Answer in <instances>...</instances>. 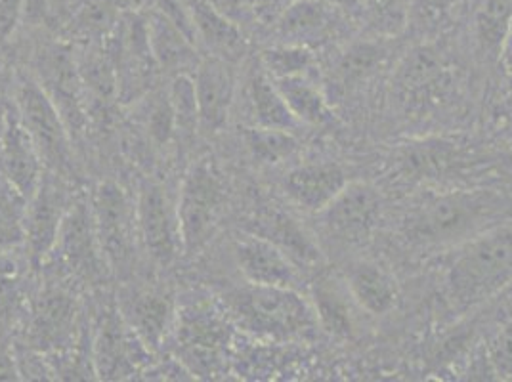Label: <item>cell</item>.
I'll use <instances>...</instances> for the list:
<instances>
[{
    "label": "cell",
    "instance_id": "6da1fadb",
    "mask_svg": "<svg viewBox=\"0 0 512 382\" xmlns=\"http://www.w3.org/2000/svg\"><path fill=\"white\" fill-rule=\"evenodd\" d=\"M507 213V199L493 191L432 193L407 211L404 235L415 245L455 247L501 224Z\"/></svg>",
    "mask_w": 512,
    "mask_h": 382
},
{
    "label": "cell",
    "instance_id": "7a4b0ae2",
    "mask_svg": "<svg viewBox=\"0 0 512 382\" xmlns=\"http://www.w3.org/2000/svg\"><path fill=\"white\" fill-rule=\"evenodd\" d=\"M512 283V226L497 224L451 249L444 266L449 304L467 310Z\"/></svg>",
    "mask_w": 512,
    "mask_h": 382
},
{
    "label": "cell",
    "instance_id": "3957f363",
    "mask_svg": "<svg viewBox=\"0 0 512 382\" xmlns=\"http://www.w3.org/2000/svg\"><path fill=\"white\" fill-rule=\"evenodd\" d=\"M226 308L243 331L260 339H310L320 327L314 306L295 287L249 283L226 297Z\"/></svg>",
    "mask_w": 512,
    "mask_h": 382
},
{
    "label": "cell",
    "instance_id": "277c9868",
    "mask_svg": "<svg viewBox=\"0 0 512 382\" xmlns=\"http://www.w3.org/2000/svg\"><path fill=\"white\" fill-rule=\"evenodd\" d=\"M224 201V184L213 163L207 159L193 163L184 176L176 201L184 251L192 253L209 241L224 209Z\"/></svg>",
    "mask_w": 512,
    "mask_h": 382
},
{
    "label": "cell",
    "instance_id": "5b68a950",
    "mask_svg": "<svg viewBox=\"0 0 512 382\" xmlns=\"http://www.w3.org/2000/svg\"><path fill=\"white\" fill-rule=\"evenodd\" d=\"M14 106L20 113L23 127L31 134L35 146L43 157L44 167L52 172H64L71 167V148L60 109L46 94V90L22 81L16 92Z\"/></svg>",
    "mask_w": 512,
    "mask_h": 382
},
{
    "label": "cell",
    "instance_id": "8992f818",
    "mask_svg": "<svg viewBox=\"0 0 512 382\" xmlns=\"http://www.w3.org/2000/svg\"><path fill=\"white\" fill-rule=\"evenodd\" d=\"M321 230L339 245H363L379 226L381 195L371 184L348 186L321 211Z\"/></svg>",
    "mask_w": 512,
    "mask_h": 382
},
{
    "label": "cell",
    "instance_id": "52a82bcc",
    "mask_svg": "<svg viewBox=\"0 0 512 382\" xmlns=\"http://www.w3.org/2000/svg\"><path fill=\"white\" fill-rule=\"evenodd\" d=\"M138 235L144 241L151 258L169 266L184 251L178 205L171 193L159 182H146L136 201Z\"/></svg>",
    "mask_w": 512,
    "mask_h": 382
},
{
    "label": "cell",
    "instance_id": "ba28073f",
    "mask_svg": "<svg viewBox=\"0 0 512 382\" xmlns=\"http://www.w3.org/2000/svg\"><path fill=\"white\" fill-rule=\"evenodd\" d=\"M228 333L224 321L203 304H190L180 312L178 356L193 375L213 377L222 365Z\"/></svg>",
    "mask_w": 512,
    "mask_h": 382
},
{
    "label": "cell",
    "instance_id": "9c48e42d",
    "mask_svg": "<svg viewBox=\"0 0 512 382\" xmlns=\"http://www.w3.org/2000/svg\"><path fill=\"white\" fill-rule=\"evenodd\" d=\"M54 251L60 253L65 268L73 276L83 277L85 281H96L104 276L107 258L98 237L92 207L85 199L69 205Z\"/></svg>",
    "mask_w": 512,
    "mask_h": 382
},
{
    "label": "cell",
    "instance_id": "30bf717a",
    "mask_svg": "<svg viewBox=\"0 0 512 382\" xmlns=\"http://www.w3.org/2000/svg\"><path fill=\"white\" fill-rule=\"evenodd\" d=\"M90 207L107 264L123 268L132 256L134 234L138 232L136 205H130L125 191L115 182H104L94 191Z\"/></svg>",
    "mask_w": 512,
    "mask_h": 382
},
{
    "label": "cell",
    "instance_id": "8fae6325",
    "mask_svg": "<svg viewBox=\"0 0 512 382\" xmlns=\"http://www.w3.org/2000/svg\"><path fill=\"white\" fill-rule=\"evenodd\" d=\"M0 172L31 199L44 176V161L31 134L23 127L16 106L6 107L2 113L0 136Z\"/></svg>",
    "mask_w": 512,
    "mask_h": 382
},
{
    "label": "cell",
    "instance_id": "7c38bea8",
    "mask_svg": "<svg viewBox=\"0 0 512 382\" xmlns=\"http://www.w3.org/2000/svg\"><path fill=\"white\" fill-rule=\"evenodd\" d=\"M394 85L404 106L411 109L434 106L451 85L448 62L430 46L415 48L398 67Z\"/></svg>",
    "mask_w": 512,
    "mask_h": 382
},
{
    "label": "cell",
    "instance_id": "4fadbf2b",
    "mask_svg": "<svg viewBox=\"0 0 512 382\" xmlns=\"http://www.w3.org/2000/svg\"><path fill=\"white\" fill-rule=\"evenodd\" d=\"M341 12L327 0H295L274 22L278 43L321 48L341 33Z\"/></svg>",
    "mask_w": 512,
    "mask_h": 382
},
{
    "label": "cell",
    "instance_id": "5bb4252c",
    "mask_svg": "<svg viewBox=\"0 0 512 382\" xmlns=\"http://www.w3.org/2000/svg\"><path fill=\"white\" fill-rule=\"evenodd\" d=\"M67 209L58 172H44L39 190L29 199L23 222L25 245L33 262H43L54 251Z\"/></svg>",
    "mask_w": 512,
    "mask_h": 382
},
{
    "label": "cell",
    "instance_id": "9a60e30c",
    "mask_svg": "<svg viewBox=\"0 0 512 382\" xmlns=\"http://www.w3.org/2000/svg\"><path fill=\"white\" fill-rule=\"evenodd\" d=\"M234 256L247 283L268 287H295L299 272L293 258L266 237L239 235Z\"/></svg>",
    "mask_w": 512,
    "mask_h": 382
},
{
    "label": "cell",
    "instance_id": "2e32d148",
    "mask_svg": "<svg viewBox=\"0 0 512 382\" xmlns=\"http://www.w3.org/2000/svg\"><path fill=\"white\" fill-rule=\"evenodd\" d=\"M195 98L199 123L207 132H220L234 104L235 73L232 62L209 56L195 67Z\"/></svg>",
    "mask_w": 512,
    "mask_h": 382
},
{
    "label": "cell",
    "instance_id": "e0dca14e",
    "mask_svg": "<svg viewBox=\"0 0 512 382\" xmlns=\"http://www.w3.org/2000/svg\"><path fill=\"white\" fill-rule=\"evenodd\" d=\"M113 56L119 96L130 102L142 92H146L151 83V67L157 65L151 52L146 20L134 16L127 25H123Z\"/></svg>",
    "mask_w": 512,
    "mask_h": 382
},
{
    "label": "cell",
    "instance_id": "ac0fdd59",
    "mask_svg": "<svg viewBox=\"0 0 512 382\" xmlns=\"http://www.w3.org/2000/svg\"><path fill=\"white\" fill-rule=\"evenodd\" d=\"M350 178L344 167L333 161L304 163L285 178L287 197L306 213L318 214L348 186Z\"/></svg>",
    "mask_w": 512,
    "mask_h": 382
},
{
    "label": "cell",
    "instance_id": "d6986e66",
    "mask_svg": "<svg viewBox=\"0 0 512 382\" xmlns=\"http://www.w3.org/2000/svg\"><path fill=\"white\" fill-rule=\"evenodd\" d=\"M188 16L192 22L193 37L211 52V56L237 62L243 58L247 43L237 23L216 12L205 0H190Z\"/></svg>",
    "mask_w": 512,
    "mask_h": 382
},
{
    "label": "cell",
    "instance_id": "ffe728a7",
    "mask_svg": "<svg viewBox=\"0 0 512 382\" xmlns=\"http://www.w3.org/2000/svg\"><path fill=\"white\" fill-rule=\"evenodd\" d=\"M344 283L356 306L369 316H384L396 308L398 285L377 262L358 260L350 264Z\"/></svg>",
    "mask_w": 512,
    "mask_h": 382
},
{
    "label": "cell",
    "instance_id": "44dd1931",
    "mask_svg": "<svg viewBox=\"0 0 512 382\" xmlns=\"http://www.w3.org/2000/svg\"><path fill=\"white\" fill-rule=\"evenodd\" d=\"M148 23V39L155 64L161 69L182 75L184 69L197 67L193 39L165 12H153Z\"/></svg>",
    "mask_w": 512,
    "mask_h": 382
},
{
    "label": "cell",
    "instance_id": "7402d4cb",
    "mask_svg": "<svg viewBox=\"0 0 512 382\" xmlns=\"http://www.w3.org/2000/svg\"><path fill=\"white\" fill-rule=\"evenodd\" d=\"M130 325H123L121 319L107 316L102 323L100 337L96 342V360L98 373L104 379H119L128 375V371H134V367L142 360H136L140 354H144V340L134 339L132 333H128Z\"/></svg>",
    "mask_w": 512,
    "mask_h": 382
},
{
    "label": "cell",
    "instance_id": "603a6c76",
    "mask_svg": "<svg viewBox=\"0 0 512 382\" xmlns=\"http://www.w3.org/2000/svg\"><path fill=\"white\" fill-rule=\"evenodd\" d=\"M279 92L300 125L329 127L335 123V113L327 94L314 85L306 75L274 79Z\"/></svg>",
    "mask_w": 512,
    "mask_h": 382
},
{
    "label": "cell",
    "instance_id": "cb8c5ba5",
    "mask_svg": "<svg viewBox=\"0 0 512 382\" xmlns=\"http://www.w3.org/2000/svg\"><path fill=\"white\" fill-rule=\"evenodd\" d=\"M75 304L62 289H50L39 297L33 312L31 335L35 346L41 350L46 346H58L64 342L73 327Z\"/></svg>",
    "mask_w": 512,
    "mask_h": 382
},
{
    "label": "cell",
    "instance_id": "d4e9b609",
    "mask_svg": "<svg viewBox=\"0 0 512 382\" xmlns=\"http://www.w3.org/2000/svg\"><path fill=\"white\" fill-rule=\"evenodd\" d=\"M125 318L130 329L138 333L148 346L157 348L167 335V327L172 318L171 298L155 291L134 293L125 306Z\"/></svg>",
    "mask_w": 512,
    "mask_h": 382
},
{
    "label": "cell",
    "instance_id": "484cf974",
    "mask_svg": "<svg viewBox=\"0 0 512 382\" xmlns=\"http://www.w3.org/2000/svg\"><path fill=\"white\" fill-rule=\"evenodd\" d=\"M354 298L350 297L346 283L335 279H321L314 287V310L321 329L333 337L350 339L354 335Z\"/></svg>",
    "mask_w": 512,
    "mask_h": 382
},
{
    "label": "cell",
    "instance_id": "4316f807",
    "mask_svg": "<svg viewBox=\"0 0 512 382\" xmlns=\"http://www.w3.org/2000/svg\"><path fill=\"white\" fill-rule=\"evenodd\" d=\"M249 100L255 127L281 128L291 132L300 127L297 117L283 100L276 81L264 71V67L253 73L249 81Z\"/></svg>",
    "mask_w": 512,
    "mask_h": 382
},
{
    "label": "cell",
    "instance_id": "83f0119b",
    "mask_svg": "<svg viewBox=\"0 0 512 382\" xmlns=\"http://www.w3.org/2000/svg\"><path fill=\"white\" fill-rule=\"evenodd\" d=\"M512 27V0H478L474 35L478 50L488 60H499Z\"/></svg>",
    "mask_w": 512,
    "mask_h": 382
},
{
    "label": "cell",
    "instance_id": "f1b7e54d",
    "mask_svg": "<svg viewBox=\"0 0 512 382\" xmlns=\"http://www.w3.org/2000/svg\"><path fill=\"white\" fill-rule=\"evenodd\" d=\"M384 58L386 50L383 44L371 41L352 44L331 69V83L335 90L348 92L365 83L383 65Z\"/></svg>",
    "mask_w": 512,
    "mask_h": 382
},
{
    "label": "cell",
    "instance_id": "f546056e",
    "mask_svg": "<svg viewBox=\"0 0 512 382\" xmlns=\"http://www.w3.org/2000/svg\"><path fill=\"white\" fill-rule=\"evenodd\" d=\"M27 205L29 199L0 172V251H12L25 241Z\"/></svg>",
    "mask_w": 512,
    "mask_h": 382
},
{
    "label": "cell",
    "instance_id": "4dcf8cb0",
    "mask_svg": "<svg viewBox=\"0 0 512 382\" xmlns=\"http://www.w3.org/2000/svg\"><path fill=\"white\" fill-rule=\"evenodd\" d=\"M245 144L251 155L262 165H279L299 151V140L295 132L281 128H247Z\"/></svg>",
    "mask_w": 512,
    "mask_h": 382
},
{
    "label": "cell",
    "instance_id": "1f68e13d",
    "mask_svg": "<svg viewBox=\"0 0 512 382\" xmlns=\"http://www.w3.org/2000/svg\"><path fill=\"white\" fill-rule=\"evenodd\" d=\"M260 65L272 79L308 75L310 67L314 65V50L278 43L262 52Z\"/></svg>",
    "mask_w": 512,
    "mask_h": 382
},
{
    "label": "cell",
    "instance_id": "d6a6232c",
    "mask_svg": "<svg viewBox=\"0 0 512 382\" xmlns=\"http://www.w3.org/2000/svg\"><path fill=\"white\" fill-rule=\"evenodd\" d=\"M169 98L174 111L176 134L180 136V140H190L195 136V128L201 125L192 77L186 73L176 75L169 90Z\"/></svg>",
    "mask_w": 512,
    "mask_h": 382
},
{
    "label": "cell",
    "instance_id": "836d02e7",
    "mask_svg": "<svg viewBox=\"0 0 512 382\" xmlns=\"http://www.w3.org/2000/svg\"><path fill=\"white\" fill-rule=\"evenodd\" d=\"M411 0H363V16L384 37L400 33L409 22Z\"/></svg>",
    "mask_w": 512,
    "mask_h": 382
},
{
    "label": "cell",
    "instance_id": "e575fe53",
    "mask_svg": "<svg viewBox=\"0 0 512 382\" xmlns=\"http://www.w3.org/2000/svg\"><path fill=\"white\" fill-rule=\"evenodd\" d=\"M455 4H457V0H411L409 2V22L413 20L421 27L440 25L451 14Z\"/></svg>",
    "mask_w": 512,
    "mask_h": 382
},
{
    "label": "cell",
    "instance_id": "d590c367",
    "mask_svg": "<svg viewBox=\"0 0 512 382\" xmlns=\"http://www.w3.org/2000/svg\"><path fill=\"white\" fill-rule=\"evenodd\" d=\"M490 356L497 373L512 379V321L491 340Z\"/></svg>",
    "mask_w": 512,
    "mask_h": 382
},
{
    "label": "cell",
    "instance_id": "8d00e7d4",
    "mask_svg": "<svg viewBox=\"0 0 512 382\" xmlns=\"http://www.w3.org/2000/svg\"><path fill=\"white\" fill-rule=\"evenodd\" d=\"M25 0H0V43H6L22 22Z\"/></svg>",
    "mask_w": 512,
    "mask_h": 382
},
{
    "label": "cell",
    "instance_id": "74e56055",
    "mask_svg": "<svg viewBox=\"0 0 512 382\" xmlns=\"http://www.w3.org/2000/svg\"><path fill=\"white\" fill-rule=\"evenodd\" d=\"M249 2L260 20L274 23L278 20L279 14L295 0H249Z\"/></svg>",
    "mask_w": 512,
    "mask_h": 382
},
{
    "label": "cell",
    "instance_id": "f35d334b",
    "mask_svg": "<svg viewBox=\"0 0 512 382\" xmlns=\"http://www.w3.org/2000/svg\"><path fill=\"white\" fill-rule=\"evenodd\" d=\"M209 6H213L216 12L230 18L232 22L241 23L247 14L245 0H205Z\"/></svg>",
    "mask_w": 512,
    "mask_h": 382
},
{
    "label": "cell",
    "instance_id": "ab89813d",
    "mask_svg": "<svg viewBox=\"0 0 512 382\" xmlns=\"http://www.w3.org/2000/svg\"><path fill=\"white\" fill-rule=\"evenodd\" d=\"M16 367H14V358L6 350V346L0 342V381H12L16 379Z\"/></svg>",
    "mask_w": 512,
    "mask_h": 382
},
{
    "label": "cell",
    "instance_id": "60d3db41",
    "mask_svg": "<svg viewBox=\"0 0 512 382\" xmlns=\"http://www.w3.org/2000/svg\"><path fill=\"white\" fill-rule=\"evenodd\" d=\"M499 62L503 64L505 73L512 79V27L511 31H509V35H507V39H505V43H503V48H501Z\"/></svg>",
    "mask_w": 512,
    "mask_h": 382
},
{
    "label": "cell",
    "instance_id": "b9f144b4",
    "mask_svg": "<svg viewBox=\"0 0 512 382\" xmlns=\"http://www.w3.org/2000/svg\"><path fill=\"white\" fill-rule=\"evenodd\" d=\"M331 4H335L337 8H341L346 14H358L363 10V0H327Z\"/></svg>",
    "mask_w": 512,
    "mask_h": 382
},
{
    "label": "cell",
    "instance_id": "7bdbcfd3",
    "mask_svg": "<svg viewBox=\"0 0 512 382\" xmlns=\"http://www.w3.org/2000/svg\"><path fill=\"white\" fill-rule=\"evenodd\" d=\"M0 136H2V117H0Z\"/></svg>",
    "mask_w": 512,
    "mask_h": 382
}]
</instances>
